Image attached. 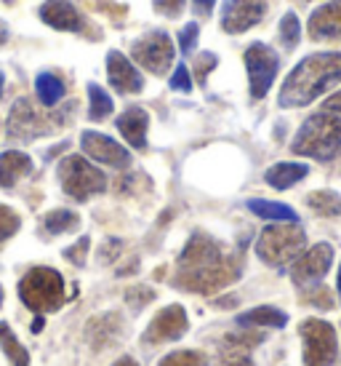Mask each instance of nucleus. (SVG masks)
I'll list each match as a JSON object with an SVG mask.
<instances>
[{
  "instance_id": "2f4dec72",
  "label": "nucleus",
  "mask_w": 341,
  "mask_h": 366,
  "mask_svg": "<svg viewBox=\"0 0 341 366\" xmlns=\"http://www.w3.org/2000/svg\"><path fill=\"white\" fill-rule=\"evenodd\" d=\"M170 89H173V92H192V78H190V70H187V64H179V67H176V72H173V75H170Z\"/></svg>"
},
{
  "instance_id": "b1692460",
  "label": "nucleus",
  "mask_w": 341,
  "mask_h": 366,
  "mask_svg": "<svg viewBox=\"0 0 341 366\" xmlns=\"http://www.w3.org/2000/svg\"><path fill=\"white\" fill-rule=\"evenodd\" d=\"M0 347H3V353L9 356V361L14 366H30V353L24 350V345L16 340V335L11 332V326L6 321L0 324Z\"/></svg>"
},
{
  "instance_id": "6e6552de",
  "label": "nucleus",
  "mask_w": 341,
  "mask_h": 366,
  "mask_svg": "<svg viewBox=\"0 0 341 366\" xmlns=\"http://www.w3.org/2000/svg\"><path fill=\"white\" fill-rule=\"evenodd\" d=\"M245 67H248V81H251V97L264 99L272 89V81L280 70V59L267 43H253L245 51Z\"/></svg>"
},
{
  "instance_id": "c03bdc74",
  "label": "nucleus",
  "mask_w": 341,
  "mask_h": 366,
  "mask_svg": "<svg viewBox=\"0 0 341 366\" xmlns=\"http://www.w3.org/2000/svg\"><path fill=\"white\" fill-rule=\"evenodd\" d=\"M339 295H341V267H339Z\"/></svg>"
},
{
  "instance_id": "5701e85b",
  "label": "nucleus",
  "mask_w": 341,
  "mask_h": 366,
  "mask_svg": "<svg viewBox=\"0 0 341 366\" xmlns=\"http://www.w3.org/2000/svg\"><path fill=\"white\" fill-rule=\"evenodd\" d=\"M35 94H38V99H41L43 107H54V104H59V99L64 97V83H61L54 72H41V75L35 78Z\"/></svg>"
},
{
  "instance_id": "58836bf2",
  "label": "nucleus",
  "mask_w": 341,
  "mask_h": 366,
  "mask_svg": "<svg viewBox=\"0 0 341 366\" xmlns=\"http://www.w3.org/2000/svg\"><path fill=\"white\" fill-rule=\"evenodd\" d=\"M325 110H328V112H341V92H336L333 97H328V102H325Z\"/></svg>"
},
{
  "instance_id": "423d86ee",
  "label": "nucleus",
  "mask_w": 341,
  "mask_h": 366,
  "mask_svg": "<svg viewBox=\"0 0 341 366\" xmlns=\"http://www.w3.org/2000/svg\"><path fill=\"white\" fill-rule=\"evenodd\" d=\"M59 179L64 193L75 201H88L107 190V177L96 166H91L81 155H67L59 163Z\"/></svg>"
},
{
  "instance_id": "c85d7f7f",
  "label": "nucleus",
  "mask_w": 341,
  "mask_h": 366,
  "mask_svg": "<svg viewBox=\"0 0 341 366\" xmlns=\"http://www.w3.org/2000/svg\"><path fill=\"white\" fill-rule=\"evenodd\" d=\"M299 35H301V24H299V19H296V14H285L280 21L283 46H285L288 51H293V49L299 46Z\"/></svg>"
},
{
  "instance_id": "7ed1b4c3",
  "label": "nucleus",
  "mask_w": 341,
  "mask_h": 366,
  "mask_svg": "<svg viewBox=\"0 0 341 366\" xmlns=\"http://www.w3.org/2000/svg\"><path fill=\"white\" fill-rule=\"evenodd\" d=\"M291 150L317 161H331L341 155V118L331 115L328 110L310 115L296 134Z\"/></svg>"
},
{
  "instance_id": "412c9836",
  "label": "nucleus",
  "mask_w": 341,
  "mask_h": 366,
  "mask_svg": "<svg viewBox=\"0 0 341 366\" xmlns=\"http://www.w3.org/2000/svg\"><path fill=\"white\" fill-rule=\"evenodd\" d=\"M248 209H251L256 217L261 219H272V222H299V217L291 206L278 204V201H264V198H251L248 201Z\"/></svg>"
},
{
  "instance_id": "f704fd0d",
  "label": "nucleus",
  "mask_w": 341,
  "mask_h": 366,
  "mask_svg": "<svg viewBox=\"0 0 341 366\" xmlns=\"http://www.w3.org/2000/svg\"><path fill=\"white\" fill-rule=\"evenodd\" d=\"M307 300H310L312 305L322 307V310H331V307H333L331 292H328V289H325V286H317V289H315V292H310V297H307Z\"/></svg>"
},
{
  "instance_id": "393cba45",
  "label": "nucleus",
  "mask_w": 341,
  "mask_h": 366,
  "mask_svg": "<svg viewBox=\"0 0 341 366\" xmlns=\"http://www.w3.org/2000/svg\"><path fill=\"white\" fill-rule=\"evenodd\" d=\"M43 224H46V230L49 233H70V230H78V224H81V217L75 212H70V209H56V212H49L46 214V219H43Z\"/></svg>"
},
{
  "instance_id": "72a5a7b5",
  "label": "nucleus",
  "mask_w": 341,
  "mask_h": 366,
  "mask_svg": "<svg viewBox=\"0 0 341 366\" xmlns=\"http://www.w3.org/2000/svg\"><path fill=\"white\" fill-rule=\"evenodd\" d=\"M88 246H91V241L88 238H81L75 246H70L67 252H64V257L70 259L72 264H86V254H88Z\"/></svg>"
},
{
  "instance_id": "37998d69",
  "label": "nucleus",
  "mask_w": 341,
  "mask_h": 366,
  "mask_svg": "<svg viewBox=\"0 0 341 366\" xmlns=\"http://www.w3.org/2000/svg\"><path fill=\"white\" fill-rule=\"evenodd\" d=\"M3 81H6V78H3V72H0V94H3Z\"/></svg>"
},
{
  "instance_id": "9b49d317",
  "label": "nucleus",
  "mask_w": 341,
  "mask_h": 366,
  "mask_svg": "<svg viewBox=\"0 0 341 366\" xmlns=\"http://www.w3.org/2000/svg\"><path fill=\"white\" fill-rule=\"evenodd\" d=\"M333 264V246L317 244L312 246L310 252H304L301 257H296V262L291 267L293 284L299 286H312L317 284L322 275L331 270Z\"/></svg>"
},
{
  "instance_id": "f8f14e48",
  "label": "nucleus",
  "mask_w": 341,
  "mask_h": 366,
  "mask_svg": "<svg viewBox=\"0 0 341 366\" xmlns=\"http://www.w3.org/2000/svg\"><path fill=\"white\" fill-rule=\"evenodd\" d=\"M81 147L83 153L93 158L96 163H104V166H112V169H128L131 166V153L118 144L112 137L99 132H83L81 137Z\"/></svg>"
},
{
  "instance_id": "49530a36",
  "label": "nucleus",
  "mask_w": 341,
  "mask_h": 366,
  "mask_svg": "<svg viewBox=\"0 0 341 366\" xmlns=\"http://www.w3.org/2000/svg\"><path fill=\"white\" fill-rule=\"evenodd\" d=\"M6 3H11V0H6Z\"/></svg>"
},
{
  "instance_id": "f3484780",
  "label": "nucleus",
  "mask_w": 341,
  "mask_h": 366,
  "mask_svg": "<svg viewBox=\"0 0 341 366\" xmlns=\"http://www.w3.org/2000/svg\"><path fill=\"white\" fill-rule=\"evenodd\" d=\"M41 19L54 30L78 32L83 27V16L70 0H46L41 6Z\"/></svg>"
},
{
  "instance_id": "1a4fd4ad",
  "label": "nucleus",
  "mask_w": 341,
  "mask_h": 366,
  "mask_svg": "<svg viewBox=\"0 0 341 366\" xmlns=\"http://www.w3.org/2000/svg\"><path fill=\"white\" fill-rule=\"evenodd\" d=\"M131 59H136V64L152 75H166L173 61V43L166 32H150L131 46Z\"/></svg>"
},
{
  "instance_id": "2eb2a0df",
  "label": "nucleus",
  "mask_w": 341,
  "mask_h": 366,
  "mask_svg": "<svg viewBox=\"0 0 341 366\" xmlns=\"http://www.w3.org/2000/svg\"><path fill=\"white\" fill-rule=\"evenodd\" d=\"M187 332V313L181 305L163 307L155 315V321L147 326V340L150 342H168V340H179Z\"/></svg>"
},
{
  "instance_id": "0eeeda50",
  "label": "nucleus",
  "mask_w": 341,
  "mask_h": 366,
  "mask_svg": "<svg viewBox=\"0 0 341 366\" xmlns=\"http://www.w3.org/2000/svg\"><path fill=\"white\" fill-rule=\"evenodd\" d=\"M301 329V340H304V364L307 366H331L339 353V340H336V329L328 321L320 318H307Z\"/></svg>"
},
{
  "instance_id": "dca6fc26",
  "label": "nucleus",
  "mask_w": 341,
  "mask_h": 366,
  "mask_svg": "<svg viewBox=\"0 0 341 366\" xmlns=\"http://www.w3.org/2000/svg\"><path fill=\"white\" fill-rule=\"evenodd\" d=\"M310 38L312 41H333L341 38V0H331L310 16Z\"/></svg>"
},
{
  "instance_id": "c9c22d12",
  "label": "nucleus",
  "mask_w": 341,
  "mask_h": 366,
  "mask_svg": "<svg viewBox=\"0 0 341 366\" xmlns=\"http://www.w3.org/2000/svg\"><path fill=\"white\" fill-rule=\"evenodd\" d=\"M155 9L161 11L163 16H179L181 9H184V0H155Z\"/></svg>"
},
{
  "instance_id": "cd10ccee",
  "label": "nucleus",
  "mask_w": 341,
  "mask_h": 366,
  "mask_svg": "<svg viewBox=\"0 0 341 366\" xmlns=\"http://www.w3.org/2000/svg\"><path fill=\"white\" fill-rule=\"evenodd\" d=\"M158 366H208V358L198 350H176L168 353Z\"/></svg>"
},
{
  "instance_id": "79ce46f5",
  "label": "nucleus",
  "mask_w": 341,
  "mask_h": 366,
  "mask_svg": "<svg viewBox=\"0 0 341 366\" xmlns=\"http://www.w3.org/2000/svg\"><path fill=\"white\" fill-rule=\"evenodd\" d=\"M43 324H46V321H43L41 315H38V318H35V321H32V332H41V329H43Z\"/></svg>"
},
{
  "instance_id": "e433bc0d",
  "label": "nucleus",
  "mask_w": 341,
  "mask_h": 366,
  "mask_svg": "<svg viewBox=\"0 0 341 366\" xmlns=\"http://www.w3.org/2000/svg\"><path fill=\"white\" fill-rule=\"evenodd\" d=\"M213 3L216 0H192V6H195V11H198V16H208L213 11Z\"/></svg>"
},
{
  "instance_id": "4be33fe9",
  "label": "nucleus",
  "mask_w": 341,
  "mask_h": 366,
  "mask_svg": "<svg viewBox=\"0 0 341 366\" xmlns=\"http://www.w3.org/2000/svg\"><path fill=\"white\" fill-rule=\"evenodd\" d=\"M238 324L240 326H272V329H283V326L288 324V315L278 310V307H253L248 313L238 315Z\"/></svg>"
},
{
  "instance_id": "4c0bfd02",
  "label": "nucleus",
  "mask_w": 341,
  "mask_h": 366,
  "mask_svg": "<svg viewBox=\"0 0 341 366\" xmlns=\"http://www.w3.org/2000/svg\"><path fill=\"white\" fill-rule=\"evenodd\" d=\"M221 366H253L251 364V358H245V356H240V353H235L232 358H227Z\"/></svg>"
},
{
  "instance_id": "c756f323",
  "label": "nucleus",
  "mask_w": 341,
  "mask_h": 366,
  "mask_svg": "<svg viewBox=\"0 0 341 366\" xmlns=\"http://www.w3.org/2000/svg\"><path fill=\"white\" fill-rule=\"evenodd\" d=\"M19 224H21L19 214L14 212V209H9V206L0 204V246L6 244L11 235L19 230Z\"/></svg>"
},
{
  "instance_id": "a878e982",
  "label": "nucleus",
  "mask_w": 341,
  "mask_h": 366,
  "mask_svg": "<svg viewBox=\"0 0 341 366\" xmlns=\"http://www.w3.org/2000/svg\"><path fill=\"white\" fill-rule=\"evenodd\" d=\"M307 204L315 209L322 217H339L341 214V195L333 193V190H317V193H310Z\"/></svg>"
},
{
  "instance_id": "ea45409f",
  "label": "nucleus",
  "mask_w": 341,
  "mask_h": 366,
  "mask_svg": "<svg viewBox=\"0 0 341 366\" xmlns=\"http://www.w3.org/2000/svg\"><path fill=\"white\" fill-rule=\"evenodd\" d=\"M9 41V24L6 21H0V46Z\"/></svg>"
},
{
  "instance_id": "39448f33",
  "label": "nucleus",
  "mask_w": 341,
  "mask_h": 366,
  "mask_svg": "<svg viewBox=\"0 0 341 366\" xmlns=\"http://www.w3.org/2000/svg\"><path fill=\"white\" fill-rule=\"evenodd\" d=\"M19 300L35 313L56 310L64 302V278L54 267H32L19 281Z\"/></svg>"
},
{
  "instance_id": "a18cd8bd",
  "label": "nucleus",
  "mask_w": 341,
  "mask_h": 366,
  "mask_svg": "<svg viewBox=\"0 0 341 366\" xmlns=\"http://www.w3.org/2000/svg\"><path fill=\"white\" fill-rule=\"evenodd\" d=\"M0 302H3V286H0Z\"/></svg>"
},
{
  "instance_id": "6ab92c4d",
  "label": "nucleus",
  "mask_w": 341,
  "mask_h": 366,
  "mask_svg": "<svg viewBox=\"0 0 341 366\" xmlns=\"http://www.w3.org/2000/svg\"><path fill=\"white\" fill-rule=\"evenodd\" d=\"M32 172V158L19 150H9L0 155V187H14L21 177Z\"/></svg>"
},
{
  "instance_id": "ddd939ff",
  "label": "nucleus",
  "mask_w": 341,
  "mask_h": 366,
  "mask_svg": "<svg viewBox=\"0 0 341 366\" xmlns=\"http://www.w3.org/2000/svg\"><path fill=\"white\" fill-rule=\"evenodd\" d=\"M264 11H267V0H224L221 27L230 35L251 30L253 24L261 21Z\"/></svg>"
},
{
  "instance_id": "f03ea898",
  "label": "nucleus",
  "mask_w": 341,
  "mask_h": 366,
  "mask_svg": "<svg viewBox=\"0 0 341 366\" xmlns=\"http://www.w3.org/2000/svg\"><path fill=\"white\" fill-rule=\"evenodd\" d=\"M341 83V54H312L299 61L280 89V107H304Z\"/></svg>"
},
{
  "instance_id": "473e14b6",
  "label": "nucleus",
  "mask_w": 341,
  "mask_h": 366,
  "mask_svg": "<svg viewBox=\"0 0 341 366\" xmlns=\"http://www.w3.org/2000/svg\"><path fill=\"white\" fill-rule=\"evenodd\" d=\"M216 67V54H200L198 59H195V78H198V83H205V78H208V72Z\"/></svg>"
},
{
  "instance_id": "f257e3e1",
  "label": "nucleus",
  "mask_w": 341,
  "mask_h": 366,
  "mask_svg": "<svg viewBox=\"0 0 341 366\" xmlns=\"http://www.w3.org/2000/svg\"><path fill=\"white\" fill-rule=\"evenodd\" d=\"M240 275V262L221 252V246L208 235H192L187 249L181 252L173 284L187 292L211 295L216 289H224Z\"/></svg>"
},
{
  "instance_id": "aec40b11",
  "label": "nucleus",
  "mask_w": 341,
  "mask_h": 366,
  "mask_svg": "<svg viewBox=\"0 0 341 366\" xmlns=\"http://www.w3.org/2000/svg\"><path fill=\"white\" fill-rule=\"evenodd\" d=\"M307 174H310V166H304V163H275L270 172L264 174V179L275 190H288L296 182H301Z\"/></svg>"
},
{
  "instance_id": "4468645a",
  "label": "nucleus",
  "mask_w": 341,
  "mask_h": 366,
  "mask_svg": "<svg viewBox=\"0 0 341 366\" xmlns=\"http://www.w3.org/2000/svg\"><path fill=\"white\" fill-rule=\"evenodd\" d=\"M107 78L121 94H139L144 89V78L141 72L133 67V61L128 56H123L121 51L107 54Z\"/></svg>"
},
{
  "instance_id": "a211bd4d",
  "label": "nucleus",
  "mask_w": 341,
  "mask_h": 366,
  "mask_svg": "<svg viewBox=\"0 0 341 366\" xmlns=\"http://www.w3.org/2000/svg\"><path fill=\"white\" fill-rule=\"evenodd\" d=\"M147 126H150V115L141 107H128L118 118V132L126 137V142L133 144L136 150H141L147 144Z\"/></svg>"
},
{
  "instance_id": "7c9ffc66",
  "label": "nucleus",
  "mask_w": 341,
  "mask_h": 366,
  "mask_svg": "<svg viewBox=\"0 0 341 366\" xmlns=\"http://www.w3.org/2000/svg\"><path fill=\"white\" fill-rule=\"evenodd\" d=\"M198 35H200V27L195 24V21H190V24H184L179 32V49L181 54H192V49L198 46Z\"/></svg>"
},
{
  "instance_id": "20e7f679",
  "label": "nucleus",
  "mask_w": 341,
  "mask_h": 366,
  "mask_svg": "<svg viewBox=\"0 0 341 366\" xmlns=\"http://www.w3.org/2000/svg\"><path fill=\"white\" fill-rule=\"evenodd\" d=\"M304 244H307V235L296 222L270 224L261 230L259 241H256V254L272 267H283L304 252Z\"/></svg>"
},
{
  "instance_id": "a19ab883",
  "label": "nucleus",
  "mask_w": 341,
  "mask_h": 366,
  "mask_svg": "<svg viewBox=\"0 0 341 366\" xmlns=\"http://www.w3.org/2000/svg\"><path fill=\"white\" fill-rule=\"evenodd\" d=\"M112 366H139V364H136L133 358L126 356V358H121V361H115V364H112Z\"/></svg>"
},
{
  "instance_id": "bb28decb",
  "label": "nucleus",
  "mask_w": 341,
  "mask_h": 366,
  "mask_svg": "<svg viewBox=\"0 0 341 366\" xmlns=\"http://www.w3.org/2000/svg\"><path fill=\"white\" fill-rule=\"evenodd\" d=\"M88 99H91V107H88V118L91 121H101V118H107L112 112V99L110 94L104 92L101 86H96V83H88Z\"/></svg>"
},
{
  "instance_id": "9d476101",
  "label": "nucleus",
  "mask_w": 341,
  "mask_h": 366,
  "mask_svg": "<svg viewBox=\"0 0 341 366\" xmlns=\"http://www.w3.org/2000/svg\"><path fill=\"white\" fill-rule=\"evenodd\" d=\"M49 118H43L38 107L30 102V99H16L14 107H11V115H9V137L11 139H24V142H30L35 137H43V134H49L54 126H49Z\"/></svg>"
}]
</instances>
